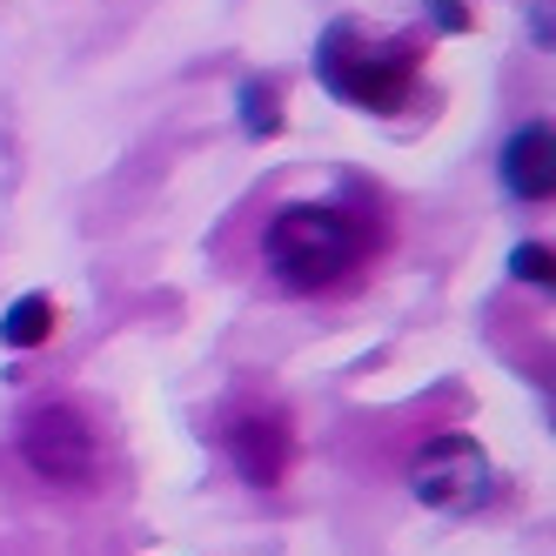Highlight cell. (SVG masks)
<instances>
[{"mask_svg": "<svg viewBox=\"0 0 556 556\" xmlns=\"http://www.w3.org/2000/svg\"><path fill=\"white\" fill-rule=\"evenodd\" d=\"M503 181L516 202H549V188H556V168H549V128L530 122V128H516L509 148H503Z\"/></svg>", "mask_w": 556, "mask_h": 556, "instance_id": "cell-6", "label": "cell"}, {"mask_svg": "<svg viewBox=\"0 0 556 556\" xmlns=\"http://www.w3.org/2000/svg\"><path fill=\"white\" fill-rule=\"evenodd\" d=\"M21 456H27L34 476L81 490V483H94L101 443H94V422H88L81 409H41V416L21 429Z\"/></svg>", "mask_w": 556, "mask_h": 556, "instance_id": "cell-4", "label": "cell"}, {"mask_svg": "<svg viewBox=\"0 0 556 556\" xmlns=\"http://www.w3.org/2000/svg\"><path fill=\"white\" fill-rule=\"evenodd\" d=\"M228 456H235V469H242L255 490H268V483H282V476H289L295 435H289L282 416H235L228 422Z\"/></svg>", "mask_w": 556, "mask_h": 556, "instance_id": "cell-5", "label": "cell"}, {"mask_svg": "<svg viewBox=\"0 0 556 556\" xmlns=\"http://www.w3.org/2000/svg\"><path fill=\"white\" fill-rule=\"evenodd\" d=\"M363 255H369V228L349 208L295 202L268 222V268L282 275L289 289H336Z\"/></svg>", "mask_w": 556, "mask_h": 556, "instance_id": "cell-2", "label": "cell"}, {"mask_svg": "<svg viewBox=\"0 0 556 556\" xmlns=\"http://www.w3.org/2000/svg\"><path fill=\"white\" fill-rule=\"evenodd\" d=\"M409 490L443 516H469L476 503H490V456L469 435H435L409 463Z\"/></svg>", "mask_w": 556, "mask_h": 556, "instance_id": "cell-3", "label": "cell"}, {"mask_svg": "<svg viewBox=\"0 0 556 556\" xmlns=\"http://www.w3.org/2000/svg\"><path fill=\"white\" fill-rule=\"evenodd\" d=\"M242 101H249V108H242V128H249V135H275V128H282V108H275V88H249Z\"/></svg>", "mask_w": 556, "mask_h": 556, "instance_id": "cell-8", "label": "cell"}, {"mask_svg": "<svg viewBox=\"0 0 556 556\" xmlns=\"http://www.w3.org/2000/svg\"><path fill=\"white\" fill-rule=\"evenodd\" d=\"M416 61L422 48L409 34H382L369 21H336L323 41H315V74L323 88L363 114H395L416 94Z\"/></svg>", "mask_w": 556, "mask_h": 556, "instance_id": "cell-1", "label": "cell"}, {"mask_svg": "<svg viewBox=\"0 0 556 556\" xmlns=\"http://www.w3.org/2000/svg\"><path fill=\"white\" fill-rule=\"evenodd\" d=\"M516 275L523 282H549V249H516Z\"/></svg>", "mask_w": 556, "mask_h": 556, "instance_id": "cell-9", "label": "cell"}, {"mask_svg": "<svg viewBox=\"0 0 556 556\" xmlns=\"http://www.w3.org/2000/svg\"><path fill=\"white\" fill-rule=\"evenodd\" d=\"M48 329H54V302L48 295H21L8 308V323H0V342H8V349H34V342H48Z\"/></svg>", "mask_w": 556, "mask_h": 556, "instance_id": "cell-7", "label": "cell"}]
</instances>
